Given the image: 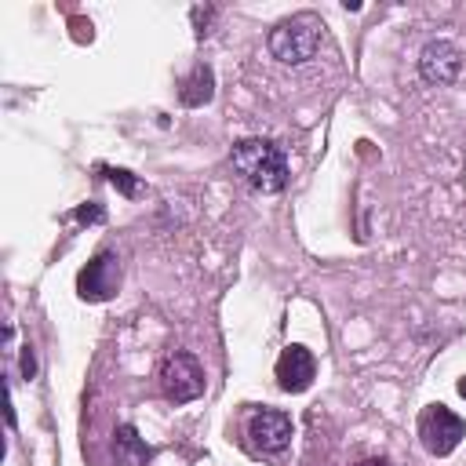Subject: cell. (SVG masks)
I'll return each mask as SVG.
<instances>
[{
	"label": "cell",
	"instance_id": "52a82bcc",
	"mask_svg": "<svg viewBox=\"0 0 466 466\" xmlns=\"http://www.w3.org/2000/svg\"><path fill=\"white\" fill-rule=\"evenodd\" d=\"M419 73L426 84H437V87H448L459 80L462 73V51L451 44V40H430L422 51H419Z\"/></svg>",
	"mask_w": 466,
	"mask_h": 466
},
{
	"label": "cell",
	"instance_id": "30bf717a",
	"mask_svg": "<svg viewBox=\"0 0 466 466\" xmlns=\"http://www.w3.org/2000/svg\"><path fill=\"white\" fill-rule=\"evenodd\" d=\"M211 98H215V73H211V66L197 62L193 73L182 80V106L200 109V106H208Z\"/></svg>",
	"mask_w": 466,
	"mask_h": 466
},
{
	"label": "cell",
	"instance_id": "8fae6325",
	"mask_svg": "<svg viewBox=\"0 0 466 466\" xmlns=\"http://www.w3.org/2000/svg\"><path fill=\"white\" fill-rule=\"evenodd\" d=\"M106 178H109L124 197H138V178H135L131 171H124V167H106Z\"/></svg>",
	"mask_w": 466,
	"mask_h": 466
},
{
	"label": "cell",
	"instance_id": "4fadbf2b",
	"mask_svg": "<svg viewBox=\"0 0 466 466\" xmlns=\"http://www.w3.org/2000/svg\"><path fill=\"white\" fill-rule=\"evenodd\" d=\"M73 218H76V222H87V226H91V222H106V208H102L98 200H87V204H80V208L73 211Z\"/></svg>",
	"mask_w": 466,
	"mask_h": 466
},
{
	"label": "cell",
	"instance_id": "5bb4252c",
	"mask_svg": "<svg viewBox=\"0 0 466 466\" xmlns=\"http://www.w3.org/2000/svg\"><path fill=\"white\" fill-rule=\"evenodd\" d=\"M22 375L33 379L36 375V357H33V346H22Z\"/></svg>",
	"mask_w": 466,
	"mask_h": 466
},
{
	"label": "cell",
	"instance_id": "3957f363",
	"mask_svg": "<svg viewBox=\"0 0 466 466\" xmlns=\"http://www.w3.org/2000/svg\"><path fill=\"white\" fill-rule=\"evenodd\" d=\"M462 437H466V422L448 404H426L419 411V441L430 455H437V459L451 455Z\"/></svg>",
	"mask_w": 466,
	"mask_h": 466
},
{
	"label": "cell",
	"instance_id": "277c9868",
	"mask_svg": "<svg viewBox=\"0 0 466 466\" xmlns=\"http://www.w3.org/2000/svg\"><path fill=\"white\" fill-rule=\"evenodd\" d=\"M208 379H204V368L193 353H171L164 357L160 364V390L171 404H189L204 393Z\"/></svg>",
	"mask_w": 466,
	"mask_h": 466
},
{
	"label": "cell",
	"instance_id": "6da1fadb",
	"mask_svg": "<svg viewBox=\"0 0 466 466\" xmlns=\"http://www.w3.org/2000/svg\"><path fill=\"white\" fill-rule=\"evenodd\" d=\"M229 164L258 193H280L288 186V153L273 138H240L229 153Z\"/></svg>",
	"mask_w": 466,
	"mask_h": 466
},
{
	"label": "cell",
	"instance_id": "9a60e30c",
	"mask_svg": "<svg viewBox=\"0 0 466 466\" xmlns=\"http://www.w3.org/2000/svg\"><path fill=\"white\" fill-rule=\"evenodd\" d=\"M357 466H390V459H360Z\"/></svg>",
	"mask_w": 466,
	"mask_h": 466
},
{
	"label": "cell",
	"instance_id": "7c38bea8",
	"mask_svg": "<svg viewBox=\"0 0 466 466\" xmlns=\"http://www.w3.org/2000/svg\"><path fill=\"white\" fill-rule=\"evenodd\" d=\"M215 7H193V25H197V40L211 36V22H215Z\"/></svg>",
	"mask_w": 466,
	"mask_h": 466
},
{
	"label": "cell",
	"instance_id": "7a4b0ae2",
	"mask_svg": "<svg viewBox=\"0 0 466 466\" xmlns=\"http://www.w3.org/2000/svg\"><path fill=\"white\" fill-rule=\"evenodd\" d=\"M320 36H324V22L313 15V11H299L284 22H277L266 36V47L277 62L284 66H302L317 55L320 47Z\"/></svg>",
	"mask_w": 466,
	"mask_h": 466
},
{
	"label": "cell",
	"instance_id": "5b68a950",
	"mask_svg": "<svg viewBox=\"0 0 466 466\" xmlns=\"http://www.w3.org/2000/svg\"><path fill=\"white\" fill-rule=\"evenodd\" d=\"M120 288V258L113 251H98L80 273H76V295L84 302H106Z\"/></svg>",
	"mask_w": 466,
	"mask_h": 466
},
{
	"label": "cell",
	"instance_id": "2e32d148",
	"mask_svg": "<svg viewBox=\"0 0 466 466\" xmlns=\"http://www.w3.org/2000/svg\"><path fill=\"white\" fill-rule=\"evenodd\" d=\"M459 397H462V400H466V375H462V379H459Z\"/></svg>",
	"mask_w": 466,
	"mask_h": 466
},
{
	"label": "cell",
	"instance_id": "ba28073f",
	"mask_svg": "<svg viewBox=\"0 0 466 466\" xmlns=\"http://www.w3.org/2000/svg\"><path fill=\"white\" fill-rule=\"evenodd\" d=\"M277 386L284 390V393H306L309 386H313V379H317V357L306 350V346H299V342H291V346H284V353L277 357Z\"/></svg>",
	"mask_w": 466,
	"mask_h": 466
},
{
	"label": "cell",
	"instance_id": "9c48e42d",
	"mask_svg": "<svg viewBox=\"0 0 466 466\" xmlns=\"http://www.w3.org/2000/svg\"><path fill=\"white\" fill-rule=\"evenodd\" d=\"M149 455H153L149 444L138 437V430L131 422L116 426V433H113V459H116V466H146Z\"/></svg>",
	"mask_w": 466,
	"mask_h": 466
},
{
	"label": "cell",
	"instance_id": "8992f818",
	"mask_svg": "<svg viewBox=\"0 0 466 466\" xmlns=\"http://www.w3.org/2000/svg\"><path fill=\"white\" fill-rule=\"evenodd\" d=\"M248 437L258 451H284L291 444V433H295V422L288 411L280 408H258L248 415Z\"/></svg>",
	"mask_w": 466,
	"mask_h": 466
}]
</instances>
